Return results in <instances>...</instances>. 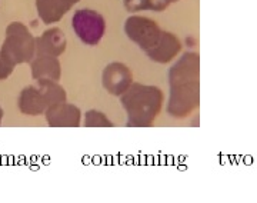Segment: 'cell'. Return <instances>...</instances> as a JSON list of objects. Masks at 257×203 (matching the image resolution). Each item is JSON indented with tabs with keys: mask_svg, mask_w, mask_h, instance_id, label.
<instances>
[{
	"mask_svg": "<svg viewBox=\"0 0 257 203\" xmlns=\"http://www.w3.org/2000/svg\"><path fill=\"white\" fill-rule=\"evenodd\" d=\"M80 0H36V10L40 20L46 25L57 23Z\"/></svg>",
	"mask_w": 257,
	"mask_h": 203,
	"instance_id": "obj_11",
	"label": "cell"
},
{
	"mask_svg": "<svg viewBox=\"0 0 257 203\" xmlns=\"http://www.w3.org/2000/svg\"><path fill=\"white\" fill-rule=\"evenodd\" d=\"M30 70H32V77L35 80L47 79V80L59 82L62 76V65L55 56H36L30 62Z\"/></svg>",
	"mask_w": 257,
	"mask_h": 203,
	"instance_id": "obj_12",
	"label": "cell"
},
{
	"mask_svg": "<svg viewBox=\"0 0 257 203\" xmlns=\"http://www.w3.org/2000/svg\"><path fill=\"white\" fill-rule=\"evenodd\" d=\"M72 28L84 45L97 46L106 33V20L96 10L79 9L72 18Z\"/></svg>",
	"mask_w": 257,
	"mask_h": 203,
	"instance_id": "obj_4",
	"label": "cell"
},
{
	"mask_svg": "<svg viewBox=\"0 0 257 203\" xmlns=\"http://www.w3.org/2000/svg\"><path fill=\"white\" fill-rule=\"evenodd\" d=\"M165 2L169 5V6H170L172 3H176V2H179V0H165Z\"/></svg>",
	"mask_w": 257,
	"mask_h": 203,
	"instance_id": "obj_17",
	"label": "cell"
},
{
	"mask_svg": "<svg viewBox=\"0 0 257 203\" xmlns=\"http://www.w3.org/2000/svg\"><path fill=\"white\" fill-rule=\"evenodd\" d=\"M182 47L183 46H182L180 39L173 33L165 30L159 43L153 49L146 52V56L156 63L165 65V63H170L176 56L182 52Z\"/></svg>",
	"mask_w": 257,
	"mask_h": 203,
	"instance_id": "obj_9",
	"label": "cell"
},
{
	"mask_svg": "<svg viewBox=\"0 0 257 203\" xmlns=\"http://www.w3.org/2000/svg\"><path fill=\"white\" fill-rule=\"evenodd\" d=\"M0 53L12 66L30 63L36 56V37L23 23L13 22L6 28Z\"/></svg>",
	"mask_w": 257,
	"mask_h": 203,
	"instance_id": "obj_3",
	"label": "cell"
},
{
	"mask_svg": "<svg viewBox=\"0 0 257 203\" xmlns=\"http://www.w3.org/2000/svg\"><path fill=\"white\" fill-rule=\"evenodd\" d=\"M103 87L110 93L111 96H121L133 83V73L121 62H111L103 69L101 73Z\"/></svg>",
	"mask_w": 257,
	"mask_h": 203,
	"instance_id": "obj_6",
	"label": "cell"
},
{
	"mask_svg": "<svg viewBox=\"0 0 257 203\" xmlns=\"http://www.w3.org/2000/svg\"><path fill=\"white\" fill-rule=\"evenodd\" d=\"M165 93L153 84L132 83L120 96V103L127 115V126H152L162 111Z\"/></svg>",
	"mask_w": 257,
	"mask_h": 203,
	"instance_id": "obj_2",
	"label": "cell"
},
{
	"mask_svg": "<svg viewBox=\"0 0 257 203\" xmlns=\"http://www.w3.org/2000/svg\"><path fill=\"white\" fill-rule=\"evenodd\" d=\"M3 109H2V106H0V125H2V120H3Z\"/></svg>",
	"mask_w": 257,
	"mask_h": 203,
	"instance_id": "obj_16",
	"label": "cell"
},
{
	"mask_svg": "<svg viewBox=\"0 0 257 203\" xmlns=\"http://www.w3.org/2000/svg\"><path fill=\"white\" fill-rule=\"evenodd\" d=\"M84 126L87 128H111L114 126L113 122H111L103 112L96 111V109H92V111H87L84 113Z\"/></svg>",
	"mask_w": 257,
	"mask_h": 203,
	"instance_id": "obj_14",
	"label": "cell"
},
{
	"mask_svg": "<svg viewBox=\"0 0 257 203\" xmlns=\"http://www.w3.org/2000/svg\"><path fill=\"white\" fill-rule=\"evenodd\" d=\"M124 8L132 13L140 10L163 12L169 8V5L165 0H124Z\"/></svg>",
	"mask_w": 257,
	"mask_h": 203,
	"instance_id": "obj_13",
	"label": "cell"
},
{
	"mask_svg": "<svg viewBox=\"0 0 257 203\" xmlns=\"http://www.w3.org/2000/svg\"><path fill=\"white\" fill-rule=\"evenodd\" d=\"M13 70H15V66H12L10 63H8V62L5 60V57L0 53V80L8 79L10 74L13 73Z\"/></svg>",
	"mask_w": 257,
	"mask_h": 203,
	"instance_id": "obj_15",
	"label": "cell"
},
{
	"mask_svg": "<svg viewBox=\"0 0 257 203\" xmlns=\"http://www.w3.org/2000/svg\"><path fill=\"white\" fill-rule=\"evenodd\" d=\"M200 59L199 53L186 52L169 69L170 97L167 115L175 119H184L199 108L200 103Z\"/></svg>",
	"mask_w": 257,
	"mask_h": 203,
	"instance_id": "obj_1",
	"label": "cell"
},
{
	"mask_svg": "<svg viewBox=\"0 0 257 203\" xmlns=\"http://www.w3.org/2000/svg\"><path fill=\"white\" fill-rule=\"evenodd\" d=\"M18 106L19 111L23 115L39 116V115H45L46 109L50 106V100L40 84H30L26 86L19 94Z\"/></svg>",
	"mask_w": 257,
	"mask_h": 203,
	"instance_id": "obj_7",
	"label": "cell"
},
{
	"mask_svg": "<svg viewBox=\"0 0 257 203\" xmlns=\"http://www.w3.org/2000/svg\"><path fill=\"white\" fill-rule=\"evenodd\" d=\"M67 46V40L63 30L59 28L47 29L39 37H36V56H59L63 53Z\"/></svg>",
	"mask_w": 257,
	"mask_h": 203,
	"instance_id": "obj_10",
	"label": "cell"
},
{
	"mask_svg": "<svg viewBox=\"0 0 257 203\" xmlns=\"http://www.w3.org/2000/svg\"><path fill=\"white\" fill-rule=\"evenodd\" d=\"M49 126L53 128H77L80 126L82 112L73 103H56L49 106L45 112Z\"/></svg>",
	"mask_w": 257,
	"mask_h": 203,
	"instance_id": "obj_8",
	"label": "cell"
},
{
	"mask_svg": "<svg viewBox=\"0 0 257 203\" xmlns=\"http://www.w3.org/2000/svg\"><path fill=\"white\" fill-rule=\"evenodd\" d=\"M163 32L165 30L160 29L153 19H149L146 16L133 15L124 22L126 36L132 42H135L145 53L156 46L159 40L162 39Z\"/></svg>",
	"mask_w": 257,
	"mask_h": 203,
	"instance_id": "obj_5",
	"label": "cell"
}]
</instances>
